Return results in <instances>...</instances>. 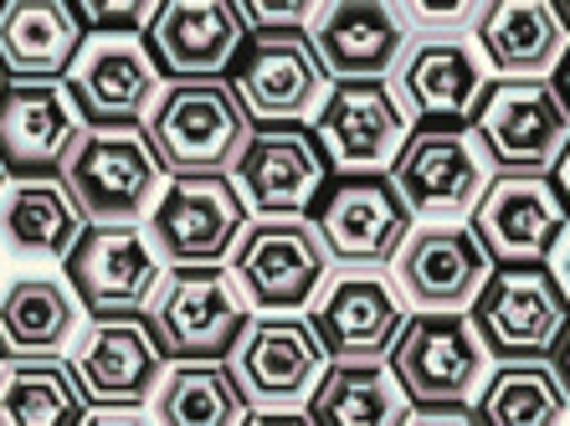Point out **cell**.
I'll return each mask as SVG.
<instances>
[{
  "label": "cell",
  "instance_id": "836d02e7",
  "mask_svg": "<svg viewBox=\"0 0 570 426\" xmlns=\"http://www.w3.org/2000/svg\"><path fill=\"white\" fill-rule=\"evenodd\" d=\"M396 16L416 37H463V31L478 27L483 0H401Z\"/></svg>",
  "mask_w": 570,
  "mask_h": 426
},
{
  "label": "cell",
  "instance_id": "5bb4252c",
  "mask_svg": "<svg viewBox=\"0 0 570 426\" xmlns=\"http://www.w3.org/2000/svg\"><path fill=\"white\" fill-rule=\"evenodd\" d=\"M226 88L237 98L253 129H273V123H304L324 103V72H318L314 52H308L304 31H257L237 52Z\"/></svg>",
  "mask_w": 570,
  "mask_h": 426
},
{
  "label": "cell",
  "instance_id": "4fadbf2b",
  "mask_svg": "<svg viewBox=\"0 0 570 426\" xmlns=\"http://www.w3.org/2000/svg\"><path fill=\"white\" fill-rule=\"evenodd\" d=\"M493 262L468 221H422L391 257V283L412 314H468Z\"/></svg>",
  "mask_w": 570,
  "mask_h": 426
},
{
  "label": "cell",
  "instance_id": "7bdbcfd3",
  "mask_svg": "<svg viewBox=\"0 0 570 426\" xmlns=\"http://www.w3.org/2000/svg\"><path fill=\"white\" fill-rule=\"evenodd\" d=\"M0 186H6V165H0Z\"/></svg>",
  "mask_w": 570,
  "mask_h": 426
},
{
  "label": "cell",
  "instance_id": "e0dca14e",
  "mask_svg": "<svg viewBox=\"0 0 570 426\" xmlns=\"http://www.w3.org/2000/svg\"><path fill=\"white\" fill-rule=\"evenodd\" d=\"M67 288L94 319H145L165 262L139 227H88L67 252Z\"/></svg>",
  "mask_w": 570,
  "mask_h": 426
},
{
  "label": "cell",
  "instance_id": "52a82bcc",
  "mask_svg": "<svg viewBox=\"0 0 570 426\" xmlns=\"http://www.w3.org/2000/svg\"><path fill=\"white\" fill-rule=\"evenodd\" d=\"M222 365L253 412H298L330 370V355L304 314H253Z\"/></svg>",
  "mask_w": 570,
  "mask_h": 426
},
{
  "label": "cell",
  "instance_id": "2e32d148",
  "mask_svg": "<svg viewBox=\"0 0 570 426\" xmlns=\"http://www.w3.org/2000/svg\"><path fill=\"white\" fill-rule=\"evenodd\" d=\"M308 133L324 165L345 180V175H391L412 123L385 82H334Z\"/></svg>",
  "mask_w": 570,
  "mask_h": 426
},
{
  "label": "cell",
  "instance_id": "ba28073f",
  "mask_svg": "<svg viewBox=\"0 0 570 426\" xmlns=\"http://www.w3.org/2000/svg\"><path fill=\"white\" fill-rule=\"evenodd\" d=\"M226 273L247 314H304L330 278V252L308 221H247Z\"/></svg>",
  "mask_w": 570,
  "mask_h": 426
},
{
  "label": "cell",
  "instance_id": "9c48e42d",
  "mask_svg": "<svg viewBox=\"0 0 570 426\" xmlns=\"http://www.w3.org/2000/svg\"><path fill=\"white\" fill-rule=\"evenodd\" d=\"M385 365L412 406H468L493 370L468 314H412Z\"/></svg>",
  "mask_w": 570,
  "mask_h": 426
},
{
  "label": "cell",
  "instance_id": "b9f144b4",
  "mask_svg": "<svg viewBox=\"0 0 570 426\" xmlns=\"http://www.w3.org/2000/svg\"><path fill=\"white\" fill-rule=\"evenodd\" d=\"M556 375H560V386H566V396H570V334H566V345L556 349Z\"/></svg>",
  "mask_w": 570,
  "mask_h": 426
},
{
  "label": "cell",
  "instance_id": "f1b7e54d",
  "mask_svg": "<svg viewBox=\"0 0 570 426\" xmlns=\"http://www.w3.org/2000/svg\"><path fill=\"white\" fill-rule=\"evenodd\" d=\"M308 426H401L412 400L385 360H330L308 396Z\"/></svg>",
  "mask_w": 570,
  "mask_h": 426
},
{
  "label": "cell",
  "instance_id": "44dd1931",
  "mask_svg": "<svg viewBox=\"0 0 570 426\" xmlns=\"http://www.w3.org/2000/svg\"><path fill=\"white\" fill-rule=\"evenodd\" d=\"M304 37L324 82H385L412 31L401 27L391 0H324L308 16Z\"/></svg>",
  "mask_w": 570,
  "mask_h": 426
},
{
  "label": "cell",
  "instance_id": "484cf974",
  "mask_svg": "<svg viewBox=\"0 0 570 426\" xmlns=\"http://www.w3.org/2000/svg\"><path fill=\"white\" fill-rule=\"evenodd\" d=\"M88 221L57 175H6L0 186V257L11 262H67Z\"/></svg>",
  "mask_w": 570,
  "mask_h": 426
},
{
  "label": "cell",
  "instance_id": "ee69618b",
  "mask_svg": "<svg viewBox=\"0 0 570 426\" xmlns=\"http://www.w3.org/2000/svg\"><path fill=\"white\" fill-rule=\"evenodd\" d=\"M0 88H6V72H0Z\"/></svg>",
  "mask_w": 570,
  "mask_h": 426
},
{
  "label": "cell",
  "instance_id": "7c38bea8",
  "mask_svg": "<svg viewBox=\"0 0 570 426\" xmlns=\"http://www.w3.org/2000/svg\"><path fill=\"white\" fill-rule=\"evenodd\" d=\"M412 308L385 267H340L308 304V329L330 360H385Z\"/></svg>",
  "mask_w": 570,
  "mask_h": 426
},
{
  "label": "cell",
  "instance_id": "74e56055",
  "mask_svg": "<svg viewBox=\"0 0 570 426\" xmlns=\"http://www.w3.org/2000/svg\"><path fill=\"white\" fill-rule=\"evenodd\" d=\"M544 267H550V273H556L560 294H566V304H570V231H566V237L556 241V252H550V262H544Z\"/></svg>",
  "mask_w": 570,
  "mask_h": 426
},
{
  "label": "cell",
  "instance_id": "4dcf8cb0",
  "mask_svg": "<svg viewBox=\"0 0 570 426\" xmlns=\"http://www.w3.org/2000/svg\"><path fill=\"white\" fill-rule=\"evenodd\" d=\"M145 412L155 426H242L247 400L222 360H180L165 365Z\"/></svg>",
  "mask_w": 570,
  "mask_h": 426
},
{
  "label": "cell",
  "instance_id": "d4e9b609",
  "mask_svg": "<svg viewBox=\"0 0 570 426\" xmlns=\"http://www.w3.org/2000/svg\"><path fill=\"white\" fill-rule=\"evenodd\" d=\"M82 119L62 82H6L0 88V165L6 175H52L72 149Z\"/></svg>",
  "mask_w": 570,
  "mask_h": 426
},
{
  "label": "cell",
  "instance_id": "ac0fdd59",
  "mask_svg": "<svg viewBox=\"0 0 570 426\" xmlns=\"http://www.w3.org/2000/svg\"><path fill=\"white\" fill-rule=\"evenodd\" d=\"M62 88L88 129H139L165 78L145 37H82Z\"/></svg>",
  "mask_w": 570,
  "mask_h": 426
},
{
  "label": "cell",
  "instance_id": "8992f818",
  "mask_svg": "<svg viewBox=\"0 0 570 426\" xmlns=\"http://www.w3.org/2000/svg\"><path fill=\"white\" fill-rule=\"evenodd\" d=\"M247 221L253 216L226 175H180L165 180L139 231L170 273V267H226Z\"/></svg>",
  "mask_w": 570,
  "mask_h": 426
},
{
  "label": "cell",
  "instance_id": "f6af8a7d",
  "mask_svg": "<svg viewBox=\"0 0 570 426\" xmlns=\"http://www.w3.org/2000/svg\"><path fill=\"white\" fill-rule=\"evenodd\" d=\"M0 360H6V349H0Z\"/></svg>",
  "mask_w": 570,
  "mask_h": 426
},
{
  "label": "cell",
  "instance_id": "277c9868",
  "mask_svg": "<svg viewBox=\"0 0 570 426\" xmlns=\"http://www.w3.org/2000/svg\"><path fill=\"white\" fill-rule=\"evenodd\" d=\"M489 360H550L570 334V304L544 262L493 267L483 294L468 308Z\"/></svg>",
  "mask_w": 570,
  "mask_h": 426
},
{
  "label": "cell",
  "instance_id": "1f68e13d",
  "mask_svg": "<svg viewBox=\"0 0 570 426\" xmlns=\"http://www.w3.org/2000/svg\"><path fill=\"white\" fill-rule=\"evenodd\" d=\"M88 400L62 355L0 360V426H82Z\"/></svg>",
  "mask_w": 570,
  "mask_h": 426
},
{
  "label": "cell",
  "instance_id": "d6986e66",
  "mask_svg": "<svg viewBox=\"0 0 570 426\" xmlns=\"http://www.w3.org/2000/svg\"><path fill=\"white\" fill-rule=\"evenodd\" d=\"M468 227L493 267L550 262L556 241L570 231V211L550 175H493Z\"/></svg>",
  "mask_w": 570,
  "mask_h": 426
},
{
  "label": "cell",
  "instance_id": "603a6c76",
  "mask_svg": "<svg viewBox=\"0 0 570 426\" xmlns=\"http://www.w3.org/2000/svg\"><path fill=\"white\" fill-rule=\"evenodd\" d=\"M149 62L170 82H212L232 72L247 27L232 0H159L145 31Z\"/></svg>",
  "mask_w": 570,
  "mask_h": 426
},
{
  "label": "cell",
  "instance_id": "7a4b0ae2",
  "mask_svg": "<svg viewBox=\"0 0 570 426\" xmlns=\"http://www.w3.org/2000/svg\"><path fill=\"white\" fill-rule=\"evenodd\" d=\"M145 139L155 149L159 170L180 175H226L237 160L242 139L253 133L247 113L237 108L222 78L212 82H165L145 113Z\"/></svg>",
  "mask_w": 570,
  "mask_h": 426
},
{
  "label": "cell",
  "instance_id": "e575fe53",
  "mask_svg": "<svg viewBox=\"0 0 570 426\" xmlns=\"http://www.w3.org/2000/svg\"><path fill=\"white\" fill-rule=\"evenodd\" d=\"M242 27L253 31H304L314 16V0H232Z\"/></svg>",
  "mask_w": 570,
  "mask_h": 426
},
{
  "label": "cell",
  "instance_id": "ffe728a7",
  "mask_svg": "<svg viewBox=\"0 0 570 426\" xmlns=\"http://www.w3.org/2000/svg\"><path fill=\"white\" fill-rule=\"evenodd\" d=\"M308 227L324 241L330 267H391L396 247L412 231V216L401 211L385 175H345V180L324 186Z\"/></svg>",
  "mask_w": 570,
  "mask_h": 426
},
{
  "label": "cell",
  "instance_id": "cb8c5ba5",
  "mask_svg": "<svg viewBox=\"0 0 570 426\" xmlns=\"http://www.w3.org/2000/svg\"><path fill=\"white\" fill-rule=\"evenodd\" d=\"M570 47L556 0H483L473 27V52L493 78H534L544 82Z\"/></svg>",
  "mask_w": 570,
  "mask_h": 426
},
{
  "label": "cell",
  "instance_id": "4316f807",
  "mask_svg": "<svg viewBox=\"0 0 570 426\" xmlns=\"http://www.w3.org/2000/svg\"><path fill=\"white\" fill-rule=\"evenodd\" d=\"M82 47L67 0H0V72L11 82H62Z\"/></svg>",
  "mask_w": 570,
  "mask_h": 426
},
{
  "label": "cell",
  "instance_id": "d6a6232c",
  "mask_svg": "<svg viewBox=\"0 0 570 426\" xmlns=\"http://www.w3.org/2000/svg\"><path fill=\"white\" fill-rule=\"evenodd\" d=\"M82 37H145L159 0H67Z\"/></svg>",
  "mask_w": 570,
  "mask_h": 426
},
{
  "label": "cell",
  "instance_id": "30bf717a",
  "mask_svg": "<svg viewBox=\"0 0 570 426\" xmlns=\"http://www.w3.org/2000/svg\"><path fill=\"white\" fill-rule=\"evenodd\" d=\"M226 180L253 221H304L330 186V165L308 129L273 123V129H253L242 139Z\"/></svg>",
  "mask_w": 570,
  "mask_h": 426
},
{
  "label": "cell",
  "instance_id": "60d3db41",
  "mask_svg": "<svg viewBox=\"0 0 570 426\" xmlns=\"http://www.w3.org/2000/svg\"><path fill=\"white\" fill-rule=\"evenodd\" d=\"M556 190H560V200H566V211H570V145H566V155H560V165H556Z\"/></svg>",
  "mask_w": 570,
  "mask_h": 426
},
{
  "label": "cell",
  "instance_id": "5b68a950",
  "mask_svg": "<svg viewBox=\"0 0 570 426\" xmlns=\"http://www.w3.org/2000/svg\"><path fill=\"white\" fill-rule=\"evenodd\" d=\"M253 319L226 267H170L145 308L165 365L180 360H226L242 324Z\"/></svg>",
  "mask_w": 570,
  "mask_h": 426
},
{
  "label": "cell",
  "instance_id": "f546056e",
  "mask_svg": "<svg viewBox=\"0 0 570 426\" xmlns=\"http://www.w3.org/2000/svg\"><path fill=\"white\" fill-rule=\"evenodd\" d=\"M478 426H570V396L550 360L493 365L473 396Z\"/></svg>",
  "mask_w": 570,
  "mask_h": 426
},
{
  "label": "cell",
  "instance_id": "ab89813d",
  "mask_svg": "<svg viewBox=\"0 0 570 426\" xmlns=\"http://www.w3.org/2000/svg\"><path fill=\"white\" fill-rule=\"evenodd\" d=\"M550 88H556V98H560V103H566V113H570V47H566V57H560V67H556V82H550Z\"/></svg>",
  "mask_w": 570,
  "mask_h": 426
},
{
  "label": "cell",
  "instance_id": "8fae6325",
  "mask_svg": "<svg viewBox=\"0 0 570 426\" xmlns=\"http://www.w3.org/2000/svg\"><path fill=\"white\" fill-rule=\"evenodd\" d=\"M391 190H396L401 211L422 221H463L483 200L493 170L468 139V129H412L391 165Z\"/></svg>",
  "mask_w": 570,
  "mask_h": 426
},
{
  "label": "cell",
  "instance_id": "3957f363",
  "mask_svg": "<svg viewBox=\"0 0 570 426\" xmlns=\"http://www.w3.org/2000/svg\"><path fill=\"white\" fill-rule=\"evenodd\" d=\"M468 139L493 175H556L570 145V113L550 82L493 78L468 119Z\"/></svg>",
  "mask_w": 570,
  "mask_h": 426
},
{
  "label": "cell",
  "instance_id": "7402d4cb",
  "mask_svg": "<svg viewBox=\"0 0 570 426\" xmlns=\"http://www.w3.org/2000/svg\"><path fill=\"white\" fill-rule=\"evenodd\" d=\"M67 370L78 380L88 412L94 406H139L145 412L159 375H165V355L145 319H94L72 339Z\"/></svg>",
  "mask_w": 570,
  "mask_h": 426
},
{
  "label": "cell",
  "instance_id": "83f0119b",
  "mask_svg": "<svg viewBox=\"0 0 570 426\" xmlns=\"http://www.w3.org/2000/svg\"><path fill=\"white\" fill-rule=\"evenodd\" d=\"M82 329V304L52 273H21L0 288V349L11 360H47L72 349Z\"/></svg>",
  "mask_w": 570,
  "mask_h": 426
},
{
  "label": "cell",
  "instance_id": "f35d334b",
  "mask_svg": "<svg viewBox=\"0 0 570 426\" xmlns=\"http://www.w3.org/2000/svg\"><path fill=\"white\" fill-rule=\"evenodd\" d=\"M242 426H308L304 412H247Z\"/></svg>",
  "mask_w": 570,
  "mask_h": 426
},
{
  "label": "cell",
  "instance_id": "8d00e7d4",
  "mask_svg": "<svg viewBox=\"0 0 570 426\" xmlns=\"http://www.w3.org/2000/svg\"><path fill=\"white\" fill-rule=\"evenodd\" d=\"M82 426H155V422L139 406H94V412L82 416Z\"/></svg>",
  "mask_w": 570,
  "mask_h": 426
},
{
  "label": "cell",
  "instance_id": "d590c367",
  "mask_svg": "<svg viewBox=\"0 0 570 426\" xmlns=\"http://www.w3.org/2000/svg\"><path fill=\"white\" fill-rule=\"evenodd\" d=\"M401 426H478L468 406H412Z\"/></svg>",
  "mask_w": 570,
  "mask_h": 426
},
{
  "label": "cell",
  "instance_id": "9a60e30c",
  "mask_svg": "<svg viewBox=\"0 0 570 426\" xmlns=\"http://www.w3.org/2000/svg\"><path fill=\"white\" fill-rule=\"evenodd\" d=\"M489 67L463 37H412L391 72V98L416 129H468Z\"/></svg>",
  "mask_w": 570,
  "mask_h": 426
},
{
  "label": "cell",
  "instance_id": "6da1fadb",
  "mask_svg": "<svg viewBox=\"0 0 570 426\" xmlns=\"http://www.w3.org/2000/svg\"><path fill=\"white\" fill-rule=\"evenodd\" d=\"M57 180L88 227H145L149 206L165 190V170L145 129H88V123L57 165Z\"/></svg>",
  "mask_w": 570,
  "mask_h": 426
}]
</instances>
